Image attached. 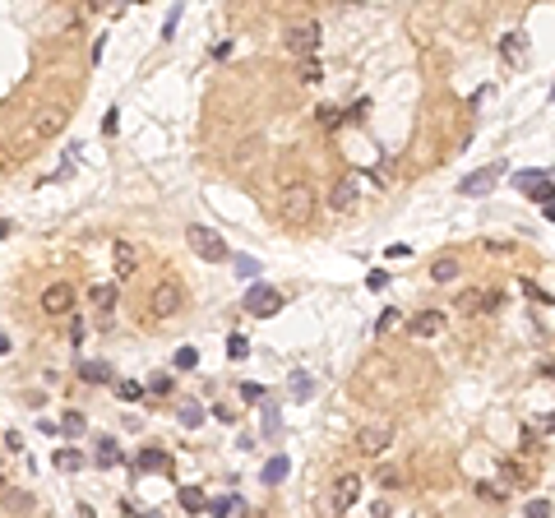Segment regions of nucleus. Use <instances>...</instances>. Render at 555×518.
<instances>
[{
  "label": "nucleus",
  "mask_w": 555,
  "mask_h": 518,
  "mask_svg": "<svg viewBox=\"0 0 555 518\" xmlns=\"http://www.w3.org/2000/svg\"><path fill=\"white\" fill-rule=\"evenodd\" d=\"M278 213L287 222H296V227H301V222H310V218H315V190H310L306 181H287V185H282V194H278Z\"/></svg>",
  "instance_id": "f257e3e1"
},
{
  "label": "nucleus",
  "mask_w": 555,
  "mask_h": 518,
  "mask_svg": "<svg viewBox=\"0 0 555 518\" xmlns=\"http://www.w3.org/2000/svg\"><path fill=\"white\" fill-rule=\"evenodd\" d=\"M185 246H190V250H194V255H199L204 264H222V259L231 255V250H227V241H222L213 227H204V222H190V227H185Z\"/></svg>",
  "instance_id": "f03ea898"
},
{
  "label": "nucleus",
  "mask_w": 555,
  "mask_h": 518,
  "mask_svg": "<svg viewBox=\"0 0 555 518\" xmlns=\"http://www.w3.org/2000/svg\"><path fill=\"white\" fill-rule=\"evenodd\" d=\"M181 310H185V287L176 278L158 282V287L149 292V315L153 319H171V315H181Z\"/></svg>",
  "instance_id": "7ed1b4c3"
},
{
  "label": "nucleus",
  "mask_w": 555,
  "mask_h": 518,
  "mask_svg": "<svg viewBox=\"0 0 555 518\" xmlns=\"http://www.w3.org/2000/svg\"><path fill=\"white\" fill-rule=\"evenodd\" d=\"M319 42H324V28L319 24H291L287 37H282V46H287L291 56H315Z\"/></svg>",
  "instance_id": "20e7f679"
},
{
  "label": "nucleus",
  "mask_w": 555,
  "mask_h": 518,
  "mask_svg": "<svg viewBox=\"0 0 555 518\" xmlns=\"http://www.w3.org/2000/svg\"><path fill=\"white\" fill-rule=\"evenodd\" d=\"M65 121H70V111H65L61 102H46L42 111H37V121H33V130H28V139H33V144L51 139V134H61V130H65Z\"/></svg>",
  "instance_id": "39448f33"
},
{
  "label": "nucleus",
  "mask_w": 555,
  "mask_h": 518,
  "mask_svg": "<svg viewBox=\"0 0 555 518\" xmlns=\"http://www.w3.org/2000/svg\"><path fill=\"white\" fill-rule=\"evenodd\" d=\"M394 444V426H361L356 431V454L361 458H384Z\"/></svg>",
  "instance_id": "423d86ee"
},
{
  "label": "nucleus",
  "mask_w": 555,
  "mask_h": 518,
  "mask_svg": "<svg viewBox=\"0 0 555 518\" xmlns=\"http://www.w3.org/2000/svg\"><path fill=\"white\" fill-rule=\"evenodd\" d=\"M42 310L51 319H70L74 315V287L70 282H51V287L42 292Z\"/></svg>",
  "instance_id": "0eeeda50"
},
{
  "label": "nucleus",
  "mask_w": 555,
  "mask_h": 518,
  "mask_svg": "<svg viewBox=\"0 0 555 518\" xmlns=\"http://www.w3.org/2000/svg\"><path fill=\"white\" fill-rule=\"evenodd\" d=\"M500 292H491V287H467L459 292V310L463 315H491V310H500Z\"/></svg>",
  "instance_id": "6e6552de"
},
{
  "label": "nucleus",
  "mask_w": 555,
  "mask_h": 518,
  "mask_svg": "<svg viewBox=\"0 0 555 518\" xmlns=\"http://www.w3.org/2000/svg\"><path fill=\"white\" fill-rule=\"evenodd\" d=\"M356 500H361V477H356V472L338 477V482H334V495H329L334 514H352V509H356Z\"/></svg>",
  "instance_id": "1a4fd4ad"
},
{
  "label": "nucleus",
  "mask_w": 555,
  "mask_h": 518,
  "mask_svg": "<svg viewBox=\"0 0 555 518\" xmlns=\"http://www.w3.org/2000/svg\"><path fill=\"white\" fill-rule=\"evenodd\" d=\"M278 306H282V297H278V287H269V282H255V287L246 292V310L250 315H278Z\"/></svg>",
  "instance_id": "9d476101"
},
{
  "label": "nucleus",
  "mask_w": 555,
  "mask_h": 518,
  "mask_svg": "<svg viewBox=\"0 0 555 518\" xmlns=\"http://www.w3.org/2000/svg\"><path fill=\"white\" fill-rule=\"evenodd\" d=\"M407 334H412V338H435V334H444V310H416V315L407 319Z\"/></svg>",
  "instance_id": "9b49d317"
},
{
  "label": "nucleus",
  "mask_w": 555,
  "mask_h": 518,
  "mask_svg": "<svg viewBox=\"0 0 555 518\" xmlns=\"http://www.w3.org/2000/svg\"><path fill=\"white\" fill-rule=\"evenodd\" d=\"M500 61L509 65V70H523V61H528V37H523V33L500 37Z\"/></svg>",
  "instance_id": "f8f14e48"
},
{
  "label": "nucleus",
  "mask_w": 555,
  "mask_h": 518,
  "mask_svg": "<svg viewBox=\"0 0 555 518\" xmlns=\"http://www.w3.org/2000/svg\"><path fill=\"white\" fill-rule=\"evenodd\" d=\"M500 171H504V167H481V171H472V176L463 181V194H472V199L491 194V190H495V181H500Z\"/></svg>",
  "instance_id": "ddd939ff"
},
{
  "label": "nucleus",
  "mask_w": 555,
  "mask_h": 518,
  "mask_svg": "<svg viewBox=\"0 0 555 518\" xmlns=\"http://www.w3.org/2000/svg\"><path fill=\"white\" fill-rule=\"evenodd\" d=\"M356 199H361V194H356L352 176H347V181H334V194H329V209H334V213H352Z\"/></svg>",
  "instance_id": "4468645a"
},
{
  "label": "nucleus",
  "mask_w": 555,
  "mask_h": 518,
  "mask_svg": "<svg viewBox=\"0 0 555 518\" xmlns=\"http://www.w3.org/2000/svg\"><path fill=\"white\" fill-rule=\"evenodd\" d=\"M116 301H121V287H116V282H97V287L89 292V306L97 310V315H111Z\"/></svg>",
  "instance_id": "2eb2a0df"
},
{
  "label": "nucleus",
  "mask_w": 555,
  "mask_h": 518,
  "mask_svg": "<svg viewBox=\"0 0 555 518\" xmlns=\"http://www.w3.org/2000/svg\"><path fill=\"white\" fill-rule=\"evenodd\" d=\"M500 477L509 491H519V486H528V463L523 458H500Z\"/></svg>",
  "instance_id": "dca6fc26"
},
{
  "label": "nucleus",
  "mask_w": 555,
  "mask_h": 518,
  "mask_svg": "<svg viewBox=\"0 0 555 518\" xmlns=\"http://www.w3.org/2000/svg\"><path fill=\"white\" fill-rule=\"evenodd\" d=\"M134 472H171V458L162 454V449H144V454L134 458Z\"/></svg>",
  "instance_id": "f3484780"
},
{
  "label": "nucleus",
  "mask_w": 555,
  "mask_h": 518,
  "mask_svg": "<svg viewBox=\"0 0 555 518\" xmlns=\"http://www.w3.org/2000/svg\"><path fill=\"white\" fill-rule=\"evenodd\" d=\"M134 269H139V250H134L130 241H116V273H121V278H130Z\"/></svg>",
  "instance_id": "a211bd4d"
},
{
  "label": "nucleus",
  "mask_w": 555,
  "mask_h": 518,
  "mask_svg": "<svg viewBox=\"0 0 555 518\" xmlns=\"http://www.w3.org/2000/svg\"><path fill=\"white\" fill-rule=\"evenodd\" d=\"M79 379L84 384H111V366H106V361H84Z\"/></svg>",
  "instance_id": "6ab92c4d"
},
{
  "label": "nucleus",
  "mask_w": 555,
  "mask_h": 518,
  "mask_svg": "<svg viewBox=\"0 0 555 518\" xmlns=\"http://www.w3.org/2000/svg\"><path fill=\"white\" fill-rule=\"evenodd\" d=\"M296 79H306V84H319V79H324L319 51H315V56H296Z\"/></svg>",
  "instance_id": "aec40b11"
},
{
  "label": "nucleus",
  "mask_w": 555,
  "mask_h": 518,
  "mask_svg": "<svg viewBox=\"0 0 555 518\" xmlns=\"http://www.w3.org/2000/svg\"><path fill=\"white\" fill-rule=\"evenodd\" d=\"M476 500H486V504H504L509 500V486H495V482H476Z\"/></svg>",
  "instance_id": "412c9836"
},
{
  "label": "nucleus",
  "mask_w": 555,
  "mask_h": 518,
  "mask_svg": "<svg viewBox=\"0 0 555 518\" xmlns=\"http://www.w3.org/2000/svg\"><path fill=\"white\" fill-rule=\"evenodd\" d=\"M459 269H463L459 259L444 255V259H435V264H431V278H435V282H454V278H459Z\"/></svg>",
  "instance_id": "4be33fe9"
},
{
  "label": "nucleus",
  "mask_w": 555,
  "mask_h": 518,
  "mask_svg": "<svg viewBox=\"0 0 555 518\" xmlns=\"http://www.w3.org/2000/svg\"><path fill=\"white\" fill-rule=\"evenodd\" d=\"M51 463L61 467V472H79V467H84V454H79V449H56Z\"/></svg>",
  "instance_id": "5701e85b"
},
{
  "label": "nucleus",
  "mask_w": 555,
  "mask_h": 518,
  "mask_svg": "<svg viewBox=\"0 0 555 518\" xmlns=\"http://www.w3.org/2000/svg\"><path fill=\"white\" fill-rule=\"evenodd\" d=\"M176 500H181V509H185V514H199L204 504H209V500H204V491H199V486H181V495H176Z\"/></svg>",
  "instance_id": "b1692460"
},
{
  "label": "nucleus",
  "mask_w": 555,
  "mask_h": 518,
  "mask_svg": "<svg viewBox=\"0 0 555 518\" xmlns=\"http://www.w3.org/2000/svg\"><path fill=\"white\" fill-rule=\"evenodd\" d=\"M315 121H319V130H338V125L347 121V111H338V106H319Z\"/></svg>",
  "instance_id": "393cba45"
},
{
  "label": "nucleus",
  "mask_w": 555,
  "mask_h": 518,
  "mask_svg": "<svg viewBox=\"0 0 555 518\" xmlns=\"http://www.w3.org/2000/svg\"><path fill=\"white\" fill-rule=\"evenodd\" d=\"M287 467H291V463H287L282 454H278V458H269V463H264V482H269V486H278L282 477H287Z\"/></svg>",
  "instance_id": "a878e982"
},
{
  "label": "nucleus",
  "mask_w": 555,
  "mask_h": 518,
  "mask_svg": "<svg viewBox=\"0 0 555 518\" xmlns=\"http://www.w3.org/2000/svg\"><path fill=\"white\" fill-rule=\"evenodd\" d=\"M171 366H176V370H199V352H194V347H176Z\"/></svg>",
  "instance_id": "bb28decb"
},
{
  "label": "nucleus",
  "mask_w": 555,
  "mask_h": 518,
  "mask_svg": "<svg viewBox=\"0 0 555 518\" xmlns=\"http://www.w3.org/2000/svg\"><path fill=\"white\" fill-rule=\"evenodd\" d=\"M116 394H121V403H139V398H144V384H139V379H121V384H116Z\"/></svg>",
  "instance_id": "cd10ccee"
},
{
  "label": "nucleus",
  "mask_w": 555,
  "mask_h": 518,
  "mask_svg": "<svg viewBox=\"0 0 555 518\" xmlns=\"http://www.w3.org/2000/svg\"><path fill=\"white\" fill-rule=\"evenodd\" d=\"M116 458H121V449H116V439H97V463H102V467H111L116 463Z\"/></svg>",
  "instance_id": "c85d7f7f"
},
{
  "label": "nucleus",
  "mask_w": 555,
  "mask_h": 518,
  "mask_svg": "<svg viewBox=\"0 0 555 518\" xmlns=\"http://www.w3.org/2000/svg\"><path fill=\"white\" fill-rule=\"evenodd\" d=\"M61 431H65V435H74V439H79L84 431H89V422H84V417H79V412H65V417H61Z\"/></svg>",
  "instance_id": "c756f323"
},
{
  "label": "nucleus",
  "mask_w": 555,
  "mask_h": 518,
  "mask_svg": "<svg viewBox=\"0 0 555 518\" xmlns=\"http://www.w3.org/2000/svg\"><path fill=\"white\" fill-rule=\"evenodd\" d=\"M246 352H250V343H246L241 334H231V338H227V357H231V361H246Z\"/></svg>",
  "instance_id": "7c9ffc66"
},
{
  "label": "nucleus",
  "mask_w": 555,
  "mask_h": 518,
  "mask_svg": "<svg viewBox=\"0 0 555 518\" xmlns=\"http://www.w3.org/2000/svg\"><path fill=\"white\" fill-rule=\"evenodd\" d=\"M398 324H403V315H398V310L389 306L384 315H379V324H375V329H379V334H389V329H398Z\"/></svg>",
  "instance_id": "2f4dec72"
},
{
  "label": "nucleus",
  "mask_w": 555,
  "mask_h": 518,
  "mask_svg": "<svg viewBox=\"0 0 555 518\" xmlns=\"http://www.w3.org/2000/svg\"><path fill=\"white\" fill-rule=\"evenodd\" d=\"M291 394H296V398L310 394V375H306V370H296V375H291Z\"/></svg>",
  "instance_id": "473e14b6"
},
{
  "label": "nucleus",
  "mask_w": 555,
  "mask_h": 518,
  "mask_svg": "<svg viewBox=\"0 0 555 518\" xmlns=\"http://www.w3.org/2000/svg\"><path fill=\"white\" fill-rule=\"evenodd\" d=\"M379 486H384V491H398V486H403V477H398L394 467H384V472H379Z\"/></svg>",
  "instance_id": "72a5a7b5"
},
{
  "label": "nucleus",
  "mask_w": 555,
  "mask_h": 518,
  "mask_svg": "<svg viewBox=\"0 0 555 518\" xmlns=\"http://www.w3.org/2000/svg\"><path fill=\"white\" fill-rule=\"evenodd\" d=\"M149 394H171V375H153L149 379Z\"/></svg>",
  "instance_id": "f704fd0d"
},
{
  "label": "nucleus",
  "mask_w": 555,
  "mask_h": 518,
  "mask_svg": "<svg viewBox=\"0 0 555 518\" xmlns=\"http://www.w3.org/2000/svg\"><path fill=\"white\" fill-rule=\"evenodd\" d=\"M176 24H181V5H176V9H171V14H167V19H162V37H171V33H176Z\"/></svg>",
  "instance_id": "c9c22d12"
},
{
  "label": "nucleus",
  "mask_w": 555,
  "mask_h": 518,
  "mask_svg": "<svg viewBox=\"0 0 555 518\" xmlns=\"http://www.w3.org/2000/svg\"><path fill=\"white\" fill-rule=\"evenodd\" d=\"M384 282H389V273H384V269H375V273L366 278V287H370V292H384Z\"/></svg>",
  "instance_id": "e433bc0d"
},
{
  "label": "nucleus",
  "mask_w": 555,
  "mask_h": 518,
  "mask_svg": "<svg viewBox=\"0 0 555 518\" xmlns=\"http://www.w3.org/2000/svg\"><path fill=\"white\" fill-rule=\"evenodd\" d=\"M199 422H204L199 407H181V426H199Z\"/></svg>",
  "instance_id": "4c0bfd02"
},
{
  "label": "nucleus",
  "mask_w": 555,
  "mask_h": 518,
  "mask_svg": "<svg viewBox=\"0 0 555 518\" xmlns=\"http://www.w3.org/2000/svg\"><path fill=\"white\" fill-rule=\"evenodd\" d=\"M236 273H246V278H255V273H259V264H255V259H236Z\"/></svg>",
  "instance_id": "58836bf2"
},
{
  "label": "nucleus",
  "mask_w": 555,
  "mask_h": 518,
  "mask_svg": "<svg viewBox=\"0 0 555 518\" xmlns=\"http://www.w3.org/2000/svg\"><path fill=\"white\" fill-rule=\"evenodd\" d=\"M384 255H389V259H407V255H412V246H389Z\"/></svg>",
  "instance_id": "ea45409f"
},
{
  "label": "nucleus",
  "mask_w": 555,
  "mask_h": 518,
  "mask_svg": "<svg viewBox=\"0 0 555 518\" xmlns=\"http://www.w3.org/2000/svg\"><path fill=\"white\" fill-rule=\"evenodd\" d=\"M241 398H264V384H241Z\"/></svg>",
  "instance_id": "a19ab883"
},
{
  "label": "nucleus",
  "mask_w": 555,
  "mask_h": 518,
  "mask_svg": "<svg viewBox=\"0 0 555 518\" xmlns=\"http://www.w3.org/2000/svg\"><path fill=\"white\" fill-rule=\"evenodd\" d=\"M528 514H532V518H541V514H551V504H546V500H532V504H528Z\"/></svg>",
  "instance_id": "79ce46f5"
},
{
  "label": "nucleus",
  "mask_w": 555,
  "mask_h": 518,
  "mask_svg": "<svg viewBox=\"0 0 555 518\" xmlns=\"http://www.w3.org/2000/svg\"><path fill=\"white\" fill-rule=\"evenodd\" d=\"M84 5H89L93 14H102V9H111V0H84Z\"/></svg>",
  "instance_id": "37998d69"
},
{
  "label": "nucleus",
  "mask_w": 555,
  "mask_h": 518,
  "mask_svg": "<svg viewBox=\"0 0 555 518\" xmlns=\"http://www.w3.org/2000/svg\"><path fill=\"white\" fill-rule=\"evenodd\" d=\"M541 213H546V222H555V199H546V204H541Z\"/></svg>",
  "instance_id": "c03bdc74"
},
{
  "label": "nucleus",
  "mask_w": 555,
  "mask_h": 518,
  "mask_svg": "<svg viewBox=\"0 0 555 518\" xmlns=\"http://www.w3.org/2000/svg\"><path fill=\"white\" fill-rule=\"evenodd\" d=\"M541 375H546V379H555V361H546V366H541Z\"/></svg>",
  "instance_id": "a18cd8bd"
},
{
  "label": "nucleus",
  "mask_w": 555,
  "mask_h": 518,
  "mask_svg": "<svg viewBox=\"0 0 555 518\" xmlns=\"http://www.w3.org/2000/svg\"><path fill=\"white\" fill-rule=\"evenodd\" d=\"M5 236H9V222H5V218H0V241H5Z\"/></svg>",
  "instance_id": "49530a36"
},
{
  "label": "nucleus",
  "mask_w": 555,
  "mask_h": 518,
  "mask_svg": "<svg viewBox=\"0 0 555 518\" xmlns=\"http://www.w3.org/2000/svg\"><path fill=\"white\" fill-rule=\"evenodd\" d=\"M0 352H9V338L5 334H0Z\"/></svg>",
  "instance_id": "de8ad7c7"
},
{
  "label": "nucleus",
  "mask_w": 555,
  "mask_h": 518,
  "mask_svg": "<svg viewBox=\"0 0 555 518\" xmlns=\"http://www.w3.org/2000/svg\"><path fill=\"white\" fill-rule=\"evenodd\" d=\"M0 495H5V472H0Z\"/></svg>",
  "instance_id": "09e8293b"
},
{
  "label": "nucleus",
  "mask_w": 555,
  "mask_h": 518,
  "mask_svg": "<svg viewBox=\"0 0 555 518\" xmlns=\"http://www.w3.org/2000/svg\"><path fill=\"white\" fill-rule=\"evenodd\" d=\"M139 5H144V0H139Z\"/></svg>",
  "instance_id": "8fccbe9b"
}]
</instances>
